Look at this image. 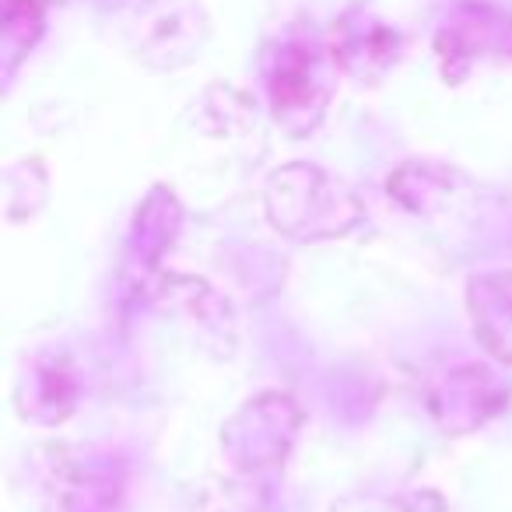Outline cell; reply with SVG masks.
Masks as SVG:
<instances>
[{"instance_id":"cell-1","label":"cell","mask_w":512,"mask_h":512,"mask_svg":"<svg viewBox=\"0 0 512 512\" xmlns=\"http://www.w3.org/2000/svg\"><path fill=\"white\" fill-rule=\"evenodd\" d=\"M264 211L271 225L295 242L341 239L365 218L358 193L337 176H330L327 169L309 162H292L271 172L264 190Z\"/></svg>"},{"instance_id":"cell-2","label":"cell","mask_w":512,"mask_h":512,"mask_svg":"<svg viewBox=\"0 0 512 512\" xmlns=\"http://www.w3.org/2000/svg\"><path fill=\"white\" fill-rule=\"evenodd\" d=\"M302 428V407L288 393L246 400L221 428V449L239 474H260L288 460Z\"/></svg>"},{"instance_id":"cell-3","label":"cell","mask_w":512,"mask_h":512,"mask_svg":"<svg viewBox=\"0 0 512 512\" xmlns=\"http://www.w3.org/2000/svg\"><path fill=\"white\" fill-rule=\"evenodd\" d=\"M425 400H428V414H432L442 432L467 435L505 411L509 386L488 365L460 362L442 369L439 376H432Z\"/></svg>"},{"instance_id":"cell-4","label":"cell","mask_w":512,"mask_h":512,"mask_svg":"<svg viewBox=\"0 0 512 512\" xmlns=\"http://www.w3.org/2000/svg\"><path fill=\"white\" fill-rule=\"evenodd\" d=\"M327 81L320 74V64L309 50L292 46L281 53L278 67L271 74V106L274 120L288 130V134L302 137L323 120L327 113Z\"/></svg>"},{"instance_id":"cell-5","label":"cell","mask_w":512,"mask_h":512,"mask_svg":"<svg viewBox=\"0 0 512 512\" xmlns=\"http://www.w3.org/2000/svg\"><path fill=\"white\" fill-rule=\"evenodd\" d=\"M158 302L169 313H176L183 323L197 330V341L214 344L218 355H232L235 348V316L228 299H221L207 281L190 274H169L158 281Z\"/></svg>"},{"instance_id":"cell-6","label":"cell","mask_w":512,"mask_h":512,"mask_svg":"<svg viewBox=\"0 0 512 512\" xmlns=\"http://www.w3.org/2000/svg\"><path fill=\"white\" fill-rule=\"evenodd\" d=\"M78 404V379L67 358H39L18 383V411L36 425H60Z\"/></svg>"},{"instance_id":"cell-7","label":"cell","mask_w":512,"mask_h":512,"mask_svg":"<svg viewBox=\"0 0 512 512\" xmlns=\"http://www.w3.org/2000/svg\"><path fill=\"white\" fill-rule=\"evenodd\" d=\"M474 334L498 362L512 365V271L477 274L467 285Z\"/></svg>"},{"instance_id":"cell-8","label":"cell","mask_w":512,"mask_h":512,"mask_svg":"<svg viewBox=\"0 0 512 512\" xmlns=\"http://www.w3.org/2000/svg\"><path fill=\"white\" fill-rule=\"evenodd\" d=\"M463 186V176L456 169L432 158H411L397 165L386 179V193L411 214H435L456 197Z\"/></svg>"},{"instance_id":"cell-9","label":"cell","mask_w":512,"mask_h":512,"mask_svg":"<svg viewBox=\"0 0 512 512\" xmlns=\"http://www.w3.org/2000/svg\"><path fill=\"white\" fill-rule=\"evenodd\" d=\"M491 50L495 57H512V22L498 18V22H460L439 36V57L446 67V78L460 81L463 74L474 67L477 57Z\"/></svg>"},{"instance_id":"cell-10","label":"cell","mask_w":512,"mask_h":512,"mask_svg":"<svg viewBox=\"0 0 512 512\" xmlns=\"http://www.w3.org/2000/svg\"><path fill=\"white\" fill-rule=\"evenodd\" d=\"M397 36L383 25H351L344 22L341 32H334V60L344 71L358 78H376L397 60Z\"/></svg>"},{"instance_id":"cell-11","label":"cell","mask_w":512,"mask_h":512,"mask_svg":"<svg viewBox=\"0 0 512 512\" xmlns=\"http://www.w3.org/2000/svg\"><path fill=\"white\" fill-rule=\"evenodd\" d=\"M179 225H183V207H179V200L172 197L169 190H162V186L151 190L134 221V242L141 246V256L148 264L162 260L165 249L176 242Z\"/></svg>"}]
</instances>
